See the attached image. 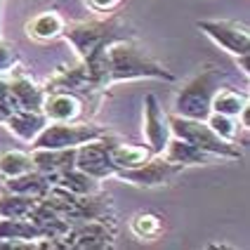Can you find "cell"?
I'll return each mask as SVG.
<instances>
[{
	"label": "cell",
	"instance_id": "cell-1",
	"mask_svg": "<svg viewBox=\"0 0 250 250\" xmlns=\"http://www.w3.org/2000/svg\"><path fill=\"white\" fill-rule=\"evenodd\" d=\"M87 76H90V87H109L121 81H139V78L175 81V73L163 69L137 42L125 38L113 41L104 50L97 66L87 71Z\"/></svg>",
	"mask_w": 250,
	"mask_h": 250
},
{
	"label": "cell",
	"instance_id": "cell-2",
	"mask_svg": "<svg viewBox=\"0 0 250 250\" xmlns=\"http://www.w3.org/2000/svg\"><path fill=\"white\" fill-rule=\"evenodd\" d=\"M62 36L73 45L76 55L81 57V62L85 64V69H95L99 64V59L104 55V50L111 45L113 41H118V24L113 19L106 21H78V24H64Z\"/></svg>",
	"mask_w": 250,
	"mask_h": 250
},
{
	"label": "cell",
	"instance_id": "cell-3",
	"mask_svg": "<svg viewBox=\"0 0 250 250\" xmlns=\"http://www.w3.org/2000/svg\"><path fill=\"white\" fill-rule=\"evenodd\" d=\"M220 71L206 69L198 76H194L189 83L182 87L175 97V113L184 118H196V121H206L210 116V102L212 95L220 90Z\"/></svg>",
	"mask_w": 250,
	"mask_h": 250
},
{
	"label": "cell",
	"instance_id": "cell-4",
	"mask_svg": "<svg viewBox=\"0 0 250 250\" xmlns=\"http://www.w3.org/2000/svg\"><path fill=\"white\" fill-rule=\"evenodd\" d=\"M167 123H170V132H172V137L187 139V142L196 144L198 149L212 153L215 158H231V161L241 158V151H238L236 144L222 139L220 135H215L206 121L184 118V116L172 113V116H167Z\"/></svg>",
	"mask_w": 250,
	"mask_h": 250
},
{
	"label": "cell",
	"instance_id": "cell-5",
	"mask_svg": "<svg viewBox=\"0 0 250 250\" xmlns=\"http://www.w3.org/2000/svg\"><path fill=\"white\" fill-rule=\"evenodd\" d=\"M106 135L104 127L92 123H50L33 139V149H78L85 142H92Z\"/></svg>",
	"mask_w": 250,
	"mask_h": 250
},
{
	"label": "cell",
	"instance_id": "cell-6",
	"mask_svg": "<svg viewBox=\"0 0 250 250\" xmlns=\"http://www.w3.org/2000/svg\"><path fill=\"white\" fill-rule=\"evenodd\" d=\"M180 166L166 161L163 156H151L149 161H144L137 167H125V170H116L113 177L127 182V184H135V187H144V189H151V187H163L170 184L180 175Z\"/></svg>",
	"mask_w": 250,
	"mask_h": 250
},
{
	"label": "cell",
	"instance_id": "cell-7",
	"mask_svg": "<svg viewBox=\"0 0 250 250\" xmlns=\"http://www.w3.org/2000/svg\"><path fill=\"white\" fill-rule=\"evenodd\" d=\"M113 139H109L106 135L92 142H85L76 149V167L87 172L95 180H106L116 175V166L111 163V149H113Z\"/></svg>",
	"mask_w": 250,
	"mask_h": 250
},
{
	"label": "cell",
	"instance_id": "cell-8",
	"mask_svg": "<svg viewBox=\"0 0 250 250\" xmlns=\"http://www.w3.org/2000/svg\"><path fill=\"white\" fill-rule=\"evenodd\" d=\"M198 28L212 42H217L222 50L231 52L234 57L248 55V47H250L248 26H243L238 21H227V19H201Z\"/></svg>",
	"mask_w": 250,
	"mask_h": 250
},
{
	"label": "cell",
	"instance_id": "cell-9",
	"mask_svg": "<svg viewBox=\"0 0 250 250\" xmlns=\"http://www.w3.org/2000/svg\"><path fill=\"white\" fill-rule=\"evenodd\" d=\"M144 137H146V146L153 156H161L172 137L167 116L163 113L156 95L144 97Z\"/></svg>",
	"mask_w": 250,
	"mask_h": 250
},
{
	"label": "cell",
	"instance_id": "cell-10",
	"mask_svg": "<svg viewBox=\"0 0 250 250\" xmlns=\"http://www.w3.org/2000/svg\"><path fill=\"white\" fill-rule=\"evenodd\" d=\"M41 111L52 123H69L81 116V102L71 92L52 90V92H45V102H42Z\"/></svg>",
	"mask_w": 250,
	"mask_h": 250
},
{
	"label": "cell",
	"instance_id": "cell-11",
	"mask_svg": "<svg viewBox=\"0 0 250 250\" xmlns=\"http://www.w3.org/2000/svg\"><path fill=\"white\" fill-rule=\"evenodd\" d=\"M161 156H163L166 161H170V163L180 166V167L208 166V163L215 161V156H212V153L203 151V149H198L196 144L187 142V139H180V137H170V142H167V146L163 149Z\"/></svg>",
	"mask_w": 250,
	"mask_h": 250
},
{
	"label": "cell",
	"instance_id": "cell-12",
	"mask_svg": "<svg viewBox=\"0 0 250 250\" xmlns=\"http://www.w3.org/2000/svg\"><path fill=\"white\" fill-rule=\"evenodd\" d=\"M2 123L7 125V130L14 137H19L21 142H33L38 137L42 127L47 125V118L42 116V111H31V109H14Z\"/></svg>",
	"mask_w": 250,
	"mask_h": 250
},
{
	"label": "cell",
	"instance_id": "cell-13",
	"mask_svg": "<svg viewBox=\"0 0 250 250\" xmlns=\"http://www.w3.org/2000/svg\"><path fill=\"white\" fill-rule=\"evenodd\" d=\"M31 161H33V170L52 177L57 172L76 166V149H33Z\"/></svg>",
	"mask_w": 250,
	"mask_h": 250
},
{
	"label": "cell",
	"instance_id": "cell-14",
	"mask_svg": "<svg viewBox=\"0 0 250 250\" xmlns=\"http://www.w3.org/2000/svg\"><path fill=\"white\" fill-rule=\"evenodd\" d=\"M10 95H12L17 109H31V111H41L42 102H45V90L38 87L26 76H17L12 81H7Z\"/></svg>",
	"mask_w": 250,
	"mask_h": 250
},
{
	"label": "cell",
	"instance_id": "cell-15",
	"mask_svg": "<svg viewBox=\"0 0 250 250\" xmlns=\"http://www.w3.org/2000/svg\"><path fill=\"white\" fill-rule=\"evenodd\" d=\"M52 184H59V187H64V189H69L71 194H78V196H90V194H97L99 191V180L95 177H90L87 172L83 170H78V167L73 166L69 170H62V172H57L50 177Z\"/></svg>",
	"mask_w": 250,
	"mask_h": 250
},
{
	"label": "cell",
	"instance_id": "cell-16",
	"mask_svg": "<svg viewBox=\"0 0 250 250\" xmlns=\"http://www.w3.org/2000/svg\"><path fill=\"white\" fill-rule=\"evenodd\" d=\"M50 177L45 172H38V170H28L19 177H10L5 182L7 191H14V194H24V196H33V198H42L50 189Z\"/></svg>",
	"mask_w": 250,
	"mask_h": 250
},
{
	"label": "cell",
	"instance_id": "cell-17",
	"mask_svg": "<svg viewBox=\"0 0 250 250\" xmlns=\"http://www.w3.org/2000/svg\"><path fill=\"white\" fill-rule=\"evenodd\" d=\"M62 28H64V19L57 12H41L26 24V33L36 41H52L62 36Z\"/></svg>",
	"mask_w": 250,
	"mask_h": 250
},
{
	"label": "cell",
	"instance_id": "cell-18",
	"mask_svg": "<svg viewBox=\"0 0 250 250\" xmlns=\"http://www.w3.org/2000/svg\"><path fill=\"white\" fill-rule=\"evenodd\" d=\"M0 238H12V241H28L36 243L42 238V231L31 222L28 217L14 220V217H0Z\"/></svg>",
	"mask_w": 250,
	"mask_h": 250
},
{
	"label": "cell",
	"instance_id": "cell-19",
	"mask_svg": "<svg viewBox=\"0 0 250 250\" xmlns=\"http://www.w3.org/2000/svg\"><path fill=\"white\" fill-rule=\"evenodd\" d=\"M153 153L149 151V146H135V144H121L116 142L111 149V163L116 170H125V167H137L144 161H149Z\"/></svg>",
	"mask_w": 250,
	"mask_h": 250
},
{
	"label": "cell",
	"instance_id": "cell-20",
	"mask_svg": "<svg viewBox=\"0 0 250 250\" xmlns=\"http://www.w3.org/2000/svg\"><path fill=\"white\" fill-rule=\"evenodd\" d=\"M36 201L38 198H33V196L7 191V194L0 196V217H14V220L28 217V212L36 206Z\"/></svg>",
	"mask_w": 250,
	"mask_h": 250
},
{
	"label": "cell",
	"instance_id": "cell-21",
	"mask_svg": "<svg viewBox=\"0 0 250 250\" xmlns=\"http://www.w3.org/2000/svg\"><path fill=\"white\" fill-rule=\"evenodd\" d=\"M28 170H33V161L31 153L26 151H2L0 153V177L10 180V177H19Z\"/></svg>",
	"mask_w": 250,
	"mask_h": 250
},
{
	"label": "cell",
	"instance_id": "cell-22",
	"mask_svg": "<svg viewBox=\"0 0 250 250\" xmlns=\"http://www.w3.org/2000/svg\"><path fill=\"white\" fill-rule=\"evenodd\" d=\"M248 102L246 97H241L234 90H217L212 95V102H210V109L217 113H224V116H231V118H238V113L243 111Z\"/></svg>",
	"mask_w": 250,
	"mask_h": 250
},
{
	"label": "cell",
	"instance_id": "cell-23",
	"mask_svg": "<svg viewBox=\"0 0 250 250\" xmlns=\"http://www.w3.org/2000/svg\"><path fill=\"white\" fill-rule=\"evenodd\" d=\"M206 123L210 125V130H212L215 135H220V137L227 139V142H236V135H238L236 118L217 113V111H210V116L206 118Z\"/></svg>",
	"mask_w": 250,
	"mask_h": 250
},
{
	"label": "cell",
	"instance_id": "cell-24",
	"mask_svg": "<svg viewBox=\"0 0 250 250\" xmlns=\"http://www.w3.org/2000/svg\"><path fill=\"white\" fill-rule=\"evenodd\" d=\"M130 229H132V234L139 238H151L161 231V217H158V215H151V212H139V215L132 217Z\"/></svg>",
	"mask_w": 250,
	"mask_h": 250
},
{
	"label": "cell",
	"instance_id": "cell-25",
	"mask_svg": "<svg viewBox=\"0 0 250 250\" xmlns=\"http://www.w3.org/2000/svg\"><path fill=\"white\" fill-rule=\"evenodd\" d=\"M14 62H17V57H14L12 45H7L5 41H0V76L7 73V71H12Z\"/></svg>",
	"mask_w": 250,
	"mask_h": 250
},
{
	"label": "cell",
	"instance_id": "cell-26",
	"mask_svg": "<svg viewBox=\"0 0 250 250\" xmlns=\"http://www.w3.org/2000/svg\"><path fill=\"white\" fill-rule=\"evenodd\" d=\"M87 5L97 12H111L121 5V0H87Z\"/></svg>",
	"mask_w": 250,
	"mask_h": 250
}]
</instances>
